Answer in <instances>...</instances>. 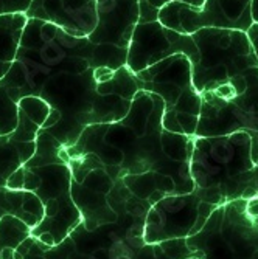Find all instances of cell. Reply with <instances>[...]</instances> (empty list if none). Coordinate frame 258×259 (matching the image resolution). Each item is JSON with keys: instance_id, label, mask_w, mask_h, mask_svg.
I'll list each match as a JSON object with an SVG mask.
<instances>
[{"instance_id": "1", "label": "cell", "mask_w": 258, "mask_h": 259, "mask_svg": "<svg viewBox=\"0 0 258 259\" xmlns=\"http://www.w3.org/2000/svg\"><path fill=\"white\" fill-rule=\"evenodd\" d=\"M163 100L140 90L126 118L86 127L72 148H64V158L93 154L115 182L131 174L157 171L174 179L179 194L195 193L190 166L171 160L163 148Z\"/></svg>"}, {"instance_id": "2", "label": "cell", "mask_w": 258, "mask_h": 259, "mask_svg": "<svg viewBox=\"0 0 258 259\" xmlns=\"http://www.w3.org/2000/svg\"><path fill=\"white\" fill-rule=\"evenodd\" d=\"M93 44L89 37H77L52 22L28 19L16 61L0 81L13 101L38 97L53 76L72 72L86 73L92 68Z\"/></svg>"}, {"instance_id": "3", "label": "cell", "mask_w": 258, "mask_h": 259, "mask_svg": "<svg viewBox=\"0 0 258 259\" xmlns=\"http://www.w3.org/2000/svg\"><path fill=\"white\" fill-rule=\"evenodd\" d=\"M255 169L247 131L221 137H193L190 172L196 190L215 188L226 203L258 197Z\"/></svg>"}, {"instance_id": "4", "label": "cell", "mask_w": 258, "mask_h": 259, "mask_svg": "<svg viewBox=\"0 0 258 259\" xmlns=\"http://www.w3.org/2000/svg\"><path fill=\"white\" fill-rule=\"evenodd\" d=\"M187 244L199 259H258V197L218 206Z\"/></svg>"}, {"instance_id": "5", "label": "cell", "mask_w": 258, "mask_h": 259, "mask_svg": "<svg viewBox=\"0 0 258 259\" xmlns=\"http://www.w3.org/2000/svg\"><path fill=\"white\" fill-rule=\"evenodd\" d=\"M193 39L201 55L199 62L193 65V85L199 95L258 67L246 31L204 28L195 33Z\"/></svg>"}, {"instance_id": "6", "label": "cell", "mask_w": 258, "mask_h": 259, "mask_svg": "<svg viewBox=\"0 0 258 259\" xmlns=\"http://www.w3.org/2000/svg\"><path fill=\"white\" fill-rule=\"evenodd\" d=\"M67 161L72 169L70 196L80 209L86 230L93 231L119 221V214L107 202L115 180L109 176L104 164L93 154L70 157Z\"/></svg>"}, {"instance_id": "7", "label": "cell", "mask_w": 258, "mask_h": 259, "mask_svg": "<svg viewBox=\"0 0 258 259\" xmlns=\"http://www.w3.org/2000/svg\"><path fill=\"white\" fill-rule=\"evenodd\" d=\"M252 0H205L202 8L177 0L159 10V22L180 34L193 36L204 28L249 31L253 25L250 16Z\"/></svg>"}, {"instance_id": "8", "label": "cell", "mask_w": 258, "mask_h": 259, "mask_svg": "<svg viewBox=\"0 0 258 259\" xmlns=\"http://www.w3.org/2000/svg\"><path fill=\"white\" fill-rule=\"evenodd\" d=\"M174 55H185L193 65L201 59L193 36L173 31L163 27L159 20L137 23L129 44L126 67L137 75L138 72H143L145 68Z\"/></svg>"}, {"instance_id": "9", "label": "cell", "mask_w": 258, "mask_h": 259, "mask_svg": "<svg viewBox=\"0 0 258 259\" xmlns=\"http://www.w3.org/2000/svg\"><path fill=\"white\" fill-rule=\"evenodd\" d=\"M201 197L198 193L176 194L159 200L146 216L143 238L146 244H162L173 239H187L198 234Z\"/></svg>"}, {"instance_id": "10", "label": "cell", "mask_w": 258, "mask_h": 259, "mask_svg": "<svg viewBox=\"0 0 258 259\" xmlns=\"http://www.w3.org/2000/svg\"><path fill=\"white\" fill-rule=\"evenodd\" d=\"M140 90L159 95L165 103V112H171L185 92L195 89L193 64L185 55L163 59L137 75Z\"/></svg>"}, {"instance_id": "11", "label": "cell", "mask_w": 258, "mask_h": 259, "mask_svg": "<svg viewBox=\"0 0 258 259\" xmlns=\"http://www.w3.org/2000/svg\"><path fill=\"white\" fill-rule=\"evenodd\" d=\"M27 17L52 22L77 37H89L98 23L97 0H33Z\"/></svg>"}, {"instance_id": "12", "label": "cell", "mask_w": 258, "mask_h": 259, "mask_svg": "<svg viewBox=\"0 0 258 259\" xmlns=\"http://www.w3.org/2000/svg\"><path fill=\"white\" fill-rule=\"evenodd\" d=\"M98 23L89 36L93 45L112 44L129 50L140 19V0H97Z\"/></svg>"}, {"instance_id": "13", "label": "cell", "mask_w": 258, "mask_h": 259, "mask_svg": "<svg viewBox=\"0 0 258 259\" xmlns=\"http://www.w3.org/2000/svg\"><path fill=\"white\" fill-rule=\"evenodd\" d=\"M122 180L135 197L148 200L151 205H156L163 197L179 194L174 179L157 171L131 174L123 177Z\"/></svg>"}, {"instance_id": "14", "label": "cell", "mask_w": 258, "mask_h": 259, "mask_svg": "<svg viewBox=\"0 0 258 259\" xmlns=\"http://www.w3.org/2000/svg\"><path fill=\"white\" fill-rule=\"evenodd\" d=\"M28 22L27 14H7L0 16V81L13 67L19 44Z\"/></svg>"}, {"instance_id": "15", "label": "cell", "mask_w": 258, "mask_h": 259, "mask_svg": "<svg viewBox=\"0 0 258 259\" xmlns=\"http://www.w3.org/2000/svg\"><path fill=\"white\" fill-rule=\"evenodd\" d=\"M36 152L34 143H19L11 135L0 137V188H5L8 179L25 164Z\"/></svg>"}, {"instance_id": "16", "label": "cell", "mask_w": 258, "mask_h": 259, "mask_svg": "<svg viewBox=\"0 0 258 259\" xmlns=\"http://www.w3.org/2000/svg\"><path fill=\"white\" fill-rule=\"evenodd\" d=\"M198 256L187 239H173L162 244H146L132 259H190Z\"/></svg>"}, {"instance_id": "17", "label": "cell", "mask_w": 258, "mask_h": 259, "mask_svg": "<svg viewBox=\"0 0 258 259\" xmlns=\"http://www.w3.org/2000/svg\"><path fill=\"white\" fill-rule=\"evenodd\" d=\"M31 236V228L19 218L8 214L0 219V256L5 248L16 250L23 241Z\"/></svg>"}, {"instance_id": "18", "label": "cell", "mask_w": 258, "mask_h": 259, "mask_svg": "<svg viewBox=\"0 0 258 259\" xmlns=\"http://www.w3.org/2000/svg\"><path fill=\"white\" fill-rule=\"evenodd\" d=\"M126 62H128V50H123L120 47L112 45V44L93 45L92 68L107 67L115 72V70L125 67Z\"/></svg>"}, {"instance_id": "19", "label": "cell", "mask_w": 258, "mask_h": 259, "mask_svg": "<svg viewBox=\"0 0 258 259\" xmlns=\"http://www.w3.org/2000/svg\"><path fill=\"white\" fill-rule=\"evenodd\" d=\"M19 121V104L13 101L8 90L0 85V137L16 131Z\"/></svg>"}, {"instance_id": "20", "label": "cell", "mask_w": 258, "mask_h": 259, "mask_svg": "<svg viewBox=\"0 0 258 259\" xmlns=\"http://www.w3.org/2000/svg\"><path fill=\"white\" fill-rule=\"evenodd\" d=\"M19 110H22L25 113L30 120H33L41 129L44 127L45 121L49 120L50 116V112H52V107L50 104L44 101L42 98L39 97H25L19 101Z\"/></svg>"}, {"instance_id": "21", "label": "cell", "mask_w": 258, "mask_h": 259, "mask_svg": "<svg viewBox=\"0 0 258 259\" xmlns=\"http://www.w3.org/2000/svg\"><path fill=\"white\" fill-rule=\"evenodd\" d=\"M41 132V127L30 120L28 116L23 113L22 110H19V121H17V127L13 134H10L16 141L19 143H34L38 135Z\"/></svg>"}, {"instance_id": "22", "label": "cell", "mask_w": 258, "mask_h": 259, "mask_svg": "<svg viewBox=\"0 0 258 259\" xmlns=\"http://www.w3.org/2000/svg\"><path fill=\"white\" fill-rule=\"evenodd\" d=\"M33 0H0V16L27 14Z\"/></svg>"}, {"instance_id": "23", "label": "cell", "mask_w": 258, "mask_h": 259, "mask_svg": "<svg viewBox=\"0 0 258 259\" xmlns=\"http://www.w3.org/2000/svg\"><path fill=\"white\" fill-rule=\"evenodd\" d=\"M247 36H249V40H250V44L253 47V52L256 55V59H258V25H256V23H253V25L249 28Z\"/></svg>"}, {"instance_id": "24", "label": "cell", "mask_w": 258, "mask_h": 259, "mask_svg": "<svg viewBox=\"0 0 258 259\" xmlns=\"http://www.w3.org/2000/svg\"><path fill=\"white\" fill-rule=\"evenodd\" d=\"M252 138V160L258 168V131H247Z\"/></svg>"}, {"instance_id": "25", "label": "cell", "mask_w": 258, "mask_h": 259, "mask_svg": "<svg viewBox=\"0 0 258 259\" xmlns=\"http://www.w3.org/2000/svg\"><path fill=\"white\" fill-rule=\"evenodd\" d=\"M250 16H252L253 23H256V25H258V0H252V4H250Z\"/></svg>"}, {"instance_id": "26", "label": "cell", "mask_w": 258, "mask_h": 259, "mask_svg": "<svg viewBox=\"0 0 258 259\" xmlns=\"http://www.w3.org/2000/svg\"><path fill=\"white\" fill-rule=\"evenodd\" d=\"M255 172H256V179H258V168L255 169ZM256 196H258V183H256Z\"/></svg>"}, {"instance_id": "27", "label": "cell", "mask_w": 258, "mask_h": 259, "mask_svg": "<svg viewBox=\"0 0 258 259\" xmlns=\"http://www.w3.org/2000/svg\"><path fill=\"white\" fill-rule=\"evenodd\" d=\"M190 259H199V257H198V256H195V257H190Z\"/></svg>"}]
</instances>
